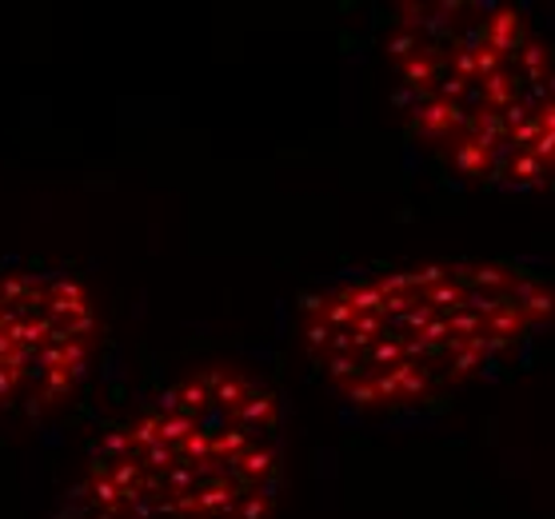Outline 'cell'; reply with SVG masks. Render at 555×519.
Wrapping results in <instances>:
<instances>
[{"label":"cell","mask_w":555,"mask_h":519,"mask_svg":"<svg viewBox=\"0 0 555 519\" xmlns=\"http://www.w3.org/2000/svg\"><path fill=\"white\" fill-rule=\"evenodd\" d=\"M280 400L236 364H201L92 440L52 519H276Z\"/></svg>","instance_id":"3"},{"label":"cell","mask_w":555,"mask_h":519,"mask_svg":"<svg viewBox=\"0 0 555 519\" xmlns=\"http://www.w3.org/2000/svg\"><path fill=\"white\" fill-rule=\"evenodd\" d=\"M555 324V284L512 260H420L312 291L296 340L356 412H408L467 392Z\"/></svg>","instance_id":"1"},{"label":"cell","mask_w":555,"mask_h":519,"mask_svg":"<svg viewBox=\"0 0 555 519\" xmlns=\"http://www.w3.org/2000/svg\"><path fill=\"white\" fill-rule=\"evenodd\" d=\"M391 101L431 156L488 192L555 189V49L504 0H404L384 33Z\"/></svg>","instance_id":"2"},{"label":"cell","mask_w":555,"mask_h":519,"mask_svg":"<svg viewBox=\"0 0 555 519\" xmlns=\"http://www.w3.org/2000/svg\"><path fill=\"white\" fill-rule=\"evenodd\" d=\"M104 343L101 304L68 268L0 272V416L49 419L92 376Z\"/></svg>","instance_id":"4"}]
</instances>
